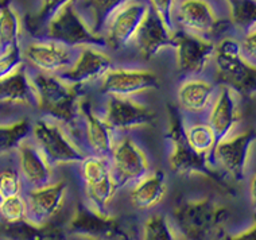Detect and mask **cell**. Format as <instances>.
I'll return each mask as SVG.
<instances>
[{
    "label": "cell",
    "instance_id": "cell-21",
    "mask_svg": "<svg viewBox=\"0 0 256 240\" xmlns=\"http://www.w3.org/2000/svg\"><path fill=\"white\" fill-rule=\"evenodd\" d=\"M81 118L84 119V135L86 144L94 156L110 158L115 146V131L104 118L96 115L90 104L81 102Z\"/></svg>",
    "mask_w": 256,
    "mask_h": 240
},
{
    "label": "cell",
    "instance_id": "cell-2",
    "mask_svg": "<svg viewBox=\"0 0 256 240\" xmlns=\"http://www.w3.org/2000/svg\"><path fill=\"white\" fill-rule=\"evenodd\" d=\"M168 139L170 142L168 166L172 173L181 177L200 176L212 181L221 188H230L224 177L213 169L209 164V156L194 152L186 139V124L177 107H168Z\"/></svg>",
    "mask_w": 256,
    "mask_h": 240
},
{
    "label": "cell",
    "instance_id": "cell-13",
    "mask_svg": "<svg viewBox=\"0 0 256 240\" xmlns=\"http://www.w3.org/2000/svg\"><path fill=\"white\" fill-rule=\"evenodd\" d=\"M80 53L69 68L58 76L69 84L80 85L102 80L112 69V58L98 49V46H82Z\"/></svg>",
    "mask_w": 256,
    "mask_h": 240
},
{
    "label": "cell",
    "instance_id": "cell-42",
    "mask_svg": "<svg viewBox=\"0 0 256 240\" xmlns=\"http://www.w3.org/2000/svg\"><path fill=\"white\" fill-rule=\"evenodd\" d=\"M4 198H6V197L3 196V193L0 192V206H2V204H3V201H4Z\"/></svg>",
    "mask_w": 256,
    "mask_h": 240
},
{
    "label": "cell",
    "instance_id": "cell-4",
    "mask_svg": "<svg viewBox=\"0 0 256 240\" xmlns=\"http://www.w3.org/2000/svg\"><path fill=\"white\" fill-rule=\"evenodd\" d=\"M44 36V40L65 44L68 48L106 46L102 36L92 32L73 2L54 14L36 36Z\"/></svg>",
    "mask_w": 256,
    "mask_h": 240
},
{
    "label": "cell",
    "instance_id": "cell-17",
    "mask_svg": "<svg viewBox=\"0 0 256 240\" xmlns=\"http://www.w3.org/2000/svg\"><path fill=\"white\" fill-rule=\"evenodd\" d=\"M68 185L65 181L52 182L40 188H32L26 197L27 218L34 222L53 220L65 202Z\"/></svg>",
    "mask_w": 256,
    "mask_h": 240
},
{
    "label": "cell",
    "instance_id": "cell-27",
    "mask_svg": "<svg viewBox=\"0 0 256 240\" xmlns=\"http://www.w3.org/2000/svg\"><path fill=\"white\" fill-rule=\"evenodd\" d=\"M22 20L8 0L0 4V50L20 46Z\"/></svg>",
    "mask_w": 256,
    "mask_h": 240
},
{
    "label": "cell",
    "instance_id": "cell-41",
    "mask_svg": "<svg viewBox=\"0 0 256 240\" xmlns=\"http://www.w3.org/2000/svg\"><path fill=\"white\" fill-rule=\"evenodd\" d=\"M250 194H251V202L254 209L256 210V174L252 177L251 185H250Z\"/></svg>",
    "mask_w": 256,
    "mask_h": 240
},
{
    "label": "cell",
    "instance_id": "cell-32",
    "mask_svg": "<svg viewBox=\"0 0 256 240\" xmlns=\"http://www.w3.org/2000/svg\"><path fill=\"white\" fill-rule=\"evenodd\" d=\"M146 240H176L180 238L178 231L164 214H152L147 218L142 230Z\"/></svg>",
    "mask_w": 256,
    "mask_h": 240
},
{
    "label": "cell",
    "instance_id": "cell-19",
    "mask_svg": "<svg viewBox=\"0 0 256 240\" xmlns=\"http://www.w3.org/2000/svg\"><path fill=\"white\" fill-rule=\"evenodd\" d=\"M172 32L166 23L148 8L132 44L144 58L155 57L164 49L172 48Z\"/></svg>",
    "mask_w": 256,
    "mask_h": 240
},
{
    "label": "cell",
    "instance_id": "cell-28",
    "mask_svg": "<svg viewBox=\"0 0 256 240\" xmlns=\"http://www.w3.org/2000/svg\"><path fill=\"white\" fill-rule=\"evenodd\" d=\"M84 188L85 196H86L89 202L92 204L93 208L106 212V208L110 206V204L114 200V197L116 196L119 185L114 180L112 174H110L106 178L100 180L98 182L84 185Z\"/></svg>",
    "mask_w": 256,
    "mask_h": 240
},
{
    "label": "cell",
    "instance_id": "cell-25",
    "mask_svg": "<svg viewBox=\"0 0 256 240\" xmlns=\"http://www.w3.org/2000/svg\"><path fill=\"white\" fill-rule=\"evenodd\" d=\"M214 98V86L210 82L198 78L185 81L178 88L177 100L184 111L200 114L210 107Z\"/></svg>",
    "mask_w": 256,
    "mask_h": 240
},
{
    "label": "cell",
    "instance_id": "cell-37",
    "mask_svg": "<svg viewBox=\"0 0 256 240\" xmlns=\"http://www.w3.org/2000/svg\"><path fill=\"white\" fill-rule=\"evenodd\" d=\"M22 190V178L18 172L6 169L0 172V192L4 197L20 194Z\"/></svg>",
    "mask_w": 256,
    "mask_h": 240
},
{
    "label": "cell",
    "instance_id": "cell-38",
    "mask_svg": "<svg viewBox=\"0 0 256 240\" xmlns=\"http://www.w3.org/2000/svg\"><path fill=\"white\" fill-rule=\"evenodd\" d=\"M150 8L162 19L170 30L174 28V12L177 7V0H148Z\"/></svg>",
    "mask_w": 256,
    "mask_h": 240
},
{
    "label": "cell",
    "instance_id": "cell-26",
    "mask_svg": "<svg viewBox=\"0 0 256 240\" xmlns=\"http://www.w3.org/2000/svg\"><path fill=\"white\" fill-rule=\"evenodd\" d=\"M126 0H74L76 8L88 23L94 34L102 36L110 15L123 4Z\"/></svg>",
    "mask_w": 256,
    "mask_h": 240
},
{
    "label": "cell",
    "instance_id": "cell-35",
    "mask_svg": "<svg viewBox=\"0 0 256 240\" xmlns=\"http://www.w3.org/2000/svg\"><path fill=\"white\" fill-rule=\"evenodd\" d=\"M27 201L20 194L6 197L0 206V216L6 222H16L27 218Z\"/></svg>",
    "mask_w": 256,
    "mask_h": 240
},
{
    "label": "cell",
    "instance_id": "cell-30",
    "mask_svg": "<svg viewBox=\"0 0 256 240\" xmlns=\"http://www.w3.org/2000/svg\"><path fill=\"white\" fill-rule=\"evenodd\" d=\"M230 23L242 32L256 27V0H226Z\"/></svg>",
    "mask_w": 256,
    "mask_h": 240
},
{
    "label": "cell",
    "instance_id": "cell-7",
    "mask_svg": "<svg viewBox=\"0 0 256 240\" xmlns=\"http://www.w3.org/2000/svg\"><path fill=\"white\" fill-rule=\"evenodd\" d=\"M150 6L142 0H126L108 19L102 38L110 49H122L134 42Z\"/></svg>",
    "mask_w": 256,
    "mask_h": 240
},
{
    "label": "cell",
    "instance_id": "cell-20",
    "mask_svg": "<svg viewBox=\"0 0 256 240\" xmlns=\"http://www.w3.org/2000/svg\"><path fill=\"white\" fill-rule=\"evenodd\" d=\"M20 176L31 188H40L53 182V168L36 142L24 139L18 146Z\"/></svg>",
    "mask_w": 256,
    "mask_h": 240
},
{
    "label": "cell",
    "instance_id": "cell-3",
    "mask_svg": "<svg viewBox=\"0 0 256 240\" xmlns=\"http://www.w3.org/2000/svg\"><path fill=\"white\" fill-rule=\"evenodd\" d=\"M230 212L210 198L184 200L172 210L178 232L188 239H208L221 235Z\"/></svg>",
    "mask_w": 256,
    "mask_h": 240
},
{
    "label": "cell",
    "instance_id": "cell-8",
    "mask_svg": "<svg viewBox=\"0 0 256 240\" xmlns=\"http://www.w3.org/2000/svg\"><path fill=\"white\" fill-rule=\"evenodd\" d=\"M214 46L212 40L186 30H174L172 48L176 50L177 69L182 74L196 76L205 70L213 60Z\"/></svg>",
    "mask_w": 256,
    "mask_h": 240
},
{
    "label": "cell",
    "instance_id": "cell-10",
    "mask_svg": "<svg viewBox=\"0 0 256 240\" xmlns=\"http://www.w3.org/2000/svg\"><path fill=\"white\" fill-rule=\"evenodd\" d=\"M255 142V131H246L234 136L230 135L216 143L210 156L232 180L240 182L246 177L250 154Z\"/></svg>",
    "mask_w": 256,
    "mask_h": 240
},
{
    "label": "cell",
    "instance_id": "cell-33",
    "mask_svg": "<svg viewBox=\"0 0 256 240\" xmlns=\"http://www.w3.org/2000/svg\"><path fill=\"white\" fill-rule=\"evenodd\" d=\"M80 174L84 181V185L98 182L100 180L110 174V160L94 154L85 156L84 160L80 162Z\"/></svg>",
    "mask_w": 256,
    "mask_h": 240
},
{
    "label": "cell",
    "instance_id": "cell-16",
    "mask_svg": "<svg viewBox=\"0 0 256 240\" xmlns=\"http://www.w3.org/2000/svg\"><path fill=\"white\" fill-rule=\"evenodd\" d=\"M23 60L40 73L60 74L73 62L70 48L54 40L32 42L23 50Z\"/></svg>",
    "mask_w": 256,
    "mask_h": 240
},
{
    "label": "cell",
    "instance_id": "cell-1",
    "mask_svg": "<svg viewBox=\"0 0 256 240\" xmlns=\"http://www.w3.org/2000/svg\"><path fill=\"white\" fill-rule=\"evenodd\" d=\"M36 94V107L49 119L65 127H76L81 118L80 85L62 80L58 74L40 73L31 77Z\"/></svg>",
    "mask_w": 256,
    "mask_h": 240
},
{
    "label": "cell",
    "instance_id": "cell-24",
    "mask_svg": "<svg viewBox=\"0 0 256 240\" xmlns=\"http://www.w3.org/2000/svg\"><path fill=\"white\" fill-rule=\"evenodd\" d=\"M166 192L168 185L164 173H148L146 177L135 184V186L130 193V201L134 208L148 210L158 206L164 201Z\"/></svg>",
    "mask_w": 256,
    "mask_h": 240
},
{
    "label": "cell",
    "instance_id": "cell-43",
    "mask_svg": "<svg viewBox=\"0 0 256 240\" xmlns=\"http://www.w3.org/2000/svg\"><path fill=\"white\" fill-rule=\"evenodd\" d=\"M0 52H2V50H0Z\"/></svg>",
    "mask_w": 256,
    "mask_h": 240
},
{
    "label": "cell",
    "instance_id": "cell-14",
    "mask_svg": "<svg viewBox=\"0 0 256 240\" xmlns=\"http://www.w3.org/2000/svg\"><path fill=\"white\" fill-rule=\"evenodd\" d=\"M104 119L114 131H132L154 123L155 114L147 106L134 102L131 98L110 96Z\"/></svg>",
    "mask_w": 256,
    "mask_h": 240
},
{
    "label": "cell",
    "instance_id": "cell-5",
    "mask_svg": "<svg viewBox=\"0 0 256 240\" xmlns=\"http://www.w3.org/2000/svg\"><path fill=\"white\" fill-rule=\"evenodd\" d=\"M36 146L52 164H80L85 154L69 136L60 123L52 119L36 120L31 127Z\"/></svg>",
    "mask_w": 256,
    "mask_h": 240
},
{
    "label": "cell",
    "instance_id": "cell-6",
    "mask_svg": "<svg viewBox=\"0 0 256 240\" xmlns=\"http://www.w3.org/2000/svg\"><path fill=\"white\" fill-rule=\"evenodd\" d=\"M69 231L74 235L90 239H130L131 234L124 228L123 222L106 212L77 204L74 214L69 220Z\"/></svg>",
    "mask_w": 256,
    "mask_h": 240
},
{
    "label": "cell",
    "instance_id": "cell-29",
    "mask_svg": "<svg viewBox=\"0 0 256 240\" xmlns=\"http://www.w3.org/2000/svg\"><path fill=\"white\" fill-rule=\"evenodd\" d=\"M186 139L194 152L206 156H210L217 143L214 131L208 123H196L189 127L186 126Z\"/></svg>",
    "mask_w": 256,
    "mask_h": 240
},
{
    "label": "cell",
    "instance_id": "cell-31",
    "mask_svg": "<svg viewBox=\"0 0 256 240\" xmlns=\"http://www.w3.org/2000/svg\"><path fill=\"white\" fill-rule=\"evenodd\" d=\"M31 127L32 124L27 119L18 120L12 124L0 126V154L18 148L31 134Z\"/></svg>",
    "mask_w": 256,
    "mask_h": 240
},
{
    "label": "cell",
    "instance_id": "cell-40",
    "mask_svg": "<svg viewBox=\"0 0 256 240\" xmlns=\"http://www.w3.org/2000/svg\"><path fill=\"white\" fill-rule=\"evenodd\" d=\"M232 240H256V218L255 222L252 224L251 227L246 230V231L240 232L236 236H232L230 238Z\"/></svg>",
    "mask_w": 256,
    "mask_h": 240
},
{
    "label": "cell",
    "instance_id": "cell-34",
    "mask_svg": "<svg viewBox=\"0 0 256 240\" xmlns=\"http://www.w3.org/2000/svg\"><path fill=\"white\" fill-rule=\"evenodd\" d=\"M72 2H74V0H40V11L28 19V30L31 32V34H34L36 36H38L54 14Z\"/></svg>",
    "mask_w": 256,
    "mask_h": 240
},
{
    "label": "cell",
    "instance_id": "cell-9",
    "mask_svg": "<svg viewBox=\"0 0 256 240\" xmlns=\"http://www.w3.org/2000/svg\"><path fill=\"white\" fill-rule=\"evenodd\" d=\"M110 174L119 188L136 184L150 173V164L142 148L131 138L115 142L110 156Z\"/></svg>",
    "mask_w": 256,
    "mask_h": 240
},
{
    "label": "cell",
    "instance_id": "cell-23",
    "mask_svg": "<svg viewBox=\"0 0 256 240\" xmlns=\"http://www.w3.org/2000/svg\"><path fill=\"white\" fill-rule=\"evenodd\" d=\"M0 234L7 239L18 240H58L65 238L64 228L52 220L34 222L24 218L16 222H6L0 227Z\"/></svg>",
    "mask_w": 256,
    "mask_h": 240
},
{
    "label": "cell",
    "instance_id": "cell-22",
    "mask_svg": "<svg viewBox=\"0 0 256 240\" xmlns=\"http://www.w3.org/2000/svg\"><path fill=\"white\" fill-rule=\"evenodd\" d=\"M2 102L27 107L36 106V88L23 65L0 80V104Z\"/></svg>",
    "mask_w": 256,
    "mask_h": 240
},
{
    "label": "cell",
    "instance_id": "cell-12",
    "mask_svg": "<svg viewBox=\"0 0 256 240\" xmlns=\"http://www.w3.org/2000/svg\"><path fill=\"white\" fill-rule=\"evenodd\" d=\"M159 86L154 72L146 69H110L102 78L100 90L108 96L132 98Z\"/></svg>",
    "mask_w": 256,
    "mask_h": 240
},
{
    "label": "cell",
    "instance_id": "cell-15",
    "mask_svg": "<svg viewBox=\"0 0 256 240\" xmlns=\"http://www.w3.org/2000/svg\"><path fill=\"white\" fill-rule=\"evenodd\" d=\"M174 19L182 30L206 36L226 32L224 23L218 20L214 10L206 0H182L176 7Z\"/></svg>",
    "mask_w": 256,
    "mask_h": 240
},
{
    "label": "cell",
    "instance_id": "cell-36",
    "mask_svg": "<svg viewBox=\"0 0 256 240\" xmlns=\"http://www.w3.org/2000/svg\"><path fill=\"white\" fill-rule=\"evenodd\" d=\"M23 65V52L20 46L0 52V80L11 74Z\"/></svg>",
    "mask_w": 256,
    "mask_h": 240
},
{
    "label": "cell",
    "instance_id": "cell-11",
    "mask_svg": "<svg viewBox=\"0 0 256 240\" xmlns=\"http://www.w3.org/2000/svg\"><path fill=\"white\" fill-rule=\"evenodd\" d=\"M217 77L221 85H226L238 94L252 98L256 94V66L242 54L213 56Z\"/></svg>",
    "mask_w": 256,
    "mask_h": 240
},
{
    "label": "cell",
    "instance_id": "cell-39",
    "mask_svg": "<svg viewBox=\"0 0 256 240\" xmlns=\"http://www.w3.org/2000/svg\"><path fill=\"white\" fill-rule=\"evenodd\" d=\"M242 48H243V53L256 60V27H254L246 34L242 42Z\"/></svg>",
    "mask_w": 256,
    "mask_h": 240
},
{
    "label": "cell",
    "instance_id": "cell-18",
    "mask_svg": "<svg viewBox=\"0 0 256 240\" xmlns=\"http://www.w3.org/2000/svg\"><path fill=\"white\" fill-rule=\"evenodd\" d=\"M238 120H240V112H238V94L230 86L221 85L216 98H213L210 104V112L208 118V124L214 131L217 142L232 135Z\"/></svg>",
    "mask_w": 256,
    "mask_h": 240
}]
</instances>
